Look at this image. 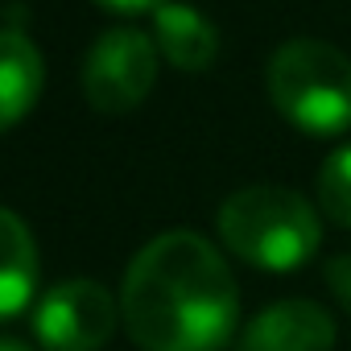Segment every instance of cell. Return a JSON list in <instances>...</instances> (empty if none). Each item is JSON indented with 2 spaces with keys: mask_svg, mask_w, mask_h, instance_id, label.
<instances>
[{
  "mask_svg": "<svg viewBox=\"0 0 351 351\" xmlns=\"http://www.w3.org/2000/svg\"><path fill=\"white\" fill-rule=\"evenodd\" d=\"M120 318L141 351H219L240 318V289L211 240L161 232L128 265Z\"/></svg>",
  "mask_w": 351,
  "mask_h": 351,
  "instance_id": "1",
  "label": "cell"
},
{
  "mask_svg": "<svg viewBox=\"0 0 351 351\" xmlns=\"http://www.w3.org/2000/svg\"><path fill=\"white\" fill-rule=\"evenodd\" d=\"M215 223L228 252L269 273H289L306 265L322 244V219L310 199L273 182H256L228 195Z\"/></svg>",
  "mask_w": 351,
  "mask_h": 351,
  "instance_id": "2",
  "label": "cell"
},
{
  "mask_svg": "<svg viewBox=\"0 0 351 351\" xmlns=\"http://www.w3.org/2000/svg\"><path fill=\"white\" fill-rule=\"evenodd\" d=\"M265 87L285 124L310 136L351 128V58L318 38H289L273 50Z\"/></svg>",
  "mask_w": 351,
  "mask_h": 351,
  "instance_id": "3",
  "label": "cell"
},
{
  "mask_svg": "<svg viewBox=\"0 0 351 351\" xmlns=\"http://www.w3.org/2000/svg\"><path fill=\"white\" fill-rule=\"evenodd\" d=\"M157 42L141 29H108L83 62V95L99 116H124L145 104L157 83Z\"/></svg>",
  "mask_w": 351,
  "mask_h": 351,
  "instance_id": "4",
  "label": "cell"
},
{
  "mask_svg": "<svg viewBox=\"0 0 351 351\" xmlns=\"http://www.w3.org/2000/svg\"><path fill=\"white\" fill-rule=\"evenodd\" d=\"M116 298L87 277L54 285L34 310V335L46 351H99L116 335Z\"/></svg>",
  "mask_w": 351,
  "mask_h": 351,
  "instance_id": "5",
  "label": "cell"
},
{
  "mask_svg": "<svg viewBox=\"0 0 351 351\" xmlns=\"http://www.w3.org/2000/svg\"><path fill=\"white\" fill-rule=\"evenodd\" d=\"M330 347H335V318L326 306L310 298L273 302L244 330V351H330Z\"/></svg>",
  "mask_w": 351,
  "mask_h": 351,
  "instance_id": "6",
  "label": "cell"
},
{
  "mask_svg": "<svg viewBox=\"0 0 351 351\" xmlns=\"http://www.w3.org/2000/svg\"><path fill=\"white\" fill-rule=\"evenodd\" d=\"M153 42L157 54L178 66V71H207L219 58V34L215 25L195 9V5H178V0H165L153 13Z\"/></svg>",
  "mask_w": 351,
  "mask_h": 351,
  "instance_id": "7",
  "label": "cell"
},
{
  "mask_svg": "<svg viewBox=\"0 0 351 351\" xmlns=\"http://www.w3.org/2000/svg\"><path fill=\"white\" fill-rule=\"evenodd\" d=\"M46 87V62L21 29H0V132L21 124Z\"/></svg>",
  "mask_w": 351,
  "mask_h": 351,
  "instance_id": "8",
  "label": "cell"
},
{
  "mask_svg": "<svg viewBox=\"0 0 351 351\" xmlns=\"http://www.w3.org/2000/svg\"><path fill=\"white\" fill-rule=\"evenodd\" d=\"M38 289V244L21 215L0 207V322L17 318Z\"/></svg>",
  "mask_w": 351,
  "mask_h": 351,
  "instance_id": "9",
  "label": "cell"
},
{
  "mask_svg": "<svg viewBox=\"0 0 351 351\" xmlns=\"http://www.w3.org/2000/svg\"><path fill=\"white\" fill-rule=\"evenodd\" d=\"M318 207L335 228L351 232V145H339L318 165Z\"/></svg>",
  "mask_w": 351,
  "mask_h": 351,
  "instance_id": "10",
  "label": "cell"
},
{
  "mask_svg": "<svg viewBox=\"0 0 351 351\" xmlns=\"http://www.w3.org/2000/svg\"><path fill=\"white\" fill-rule=\"evenodd\" d=\"M326 285H330V293L343 302V310H351V252L326 261Z\"/></svg>",
  "mask_w": 351,
  "mask_h": 351,
  "instance_id": "11",
  "label": "cell"
},
{
  "mask_svg": "<svg viewBox=\"0 0 351 351\" xmlns=\"http://www.w3.org/2000/svg\"><path fill=\"white\" fill-rule=\"evenodd\" d=\"M108 13H120V17H132V13H157L165 0H95Z\"/></svg>",
  "mask_w": 351,
  "mask_h": 351,
  "instance_id": "12",
  "label": "cell"
},
{
  "mask_svg": "<svg viewBox=\"0 0 351 351\" xmlns=\"http://www.w3.org/2000/svg\"><path fill=\"white\" fill-rule=\"evenodd\" d=\"M0 351H29V347L17 343V339H0Z\"/></svg>",
  "mask_w": 351,
  "mask_h": 351,
  "instance_id": "13",
  "label": "cell"
}]
</instances>
